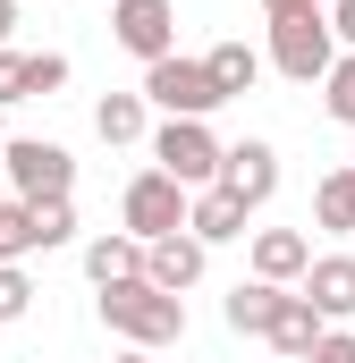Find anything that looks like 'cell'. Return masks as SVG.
<instances>
[{"label": "cell", "instance_id": "cell-4", "mask_svg": "<svg viewBox=\"0 0 355 363\" xmlns=\"http://www.w3.org/2000/svg\"><path fill=\"white\" fill-rule=\"evenodd\" d=\"M144 144H153V169H161V178H178L186 194L220 178V135H212V118H161Z\"/></svg>", "mask_w": 355, "mask_h": 363}, {"label": "cell", "instance_id": "cell-32", "mask_svg": "<svg viewBox=\"0 0 355 363\" xmlns=\"http://www.w3.org/2000/svg\"><path fill=\"white\" fill-rule=\"evenodd\" d=\"M0 144H9V135H0Z\"/></svg>", "mask_w": 355, "mask_h": 363}, {"label": "cell", "instance_id": "cell-27", "mask_svg": "<svg viewBox=\"0 0 355 363\" xmlns=\"http://www.w3.org/2000/svg\"><path fill=\"white\" fill-rule=\"evenodd\" d=\"M296 9H330V0H263V17H296Z\"/></svg>", "mask_w": 355, "mask_h": 363}, {"label": "cell", "instance_id": "cell-31", "mask_svg": "<svg viewBox=\"0 0 355 363\" xmlns=\"http://www.w3.org/2000/svg\"><path fill=\"white\" fill-rule=\"evenodd\" d=\"M17 9H26V0H17Z\"/></svg>", "mask_w": 355, "mask_h": 363}, {"label": "cell", "instance_id": "cell-30", "mask_svg": "<svg viewBox=\"0 0 355 363\" xmlns=\"http://www.w3.org/2000/svg\"><path fill=\"white\" fill-rule=\"evenodd\" d=\"M347 178H355V161H347Z\"/></svg>", "mask_w": 355, "mask_h": 363}, {"label": "cell", "instance_id": "cell-22", "mask_svg": "<svg viewBox=\"0 0 355 363\" xmlns=\"http://www.w3.org/2000/svg\"><path fill=\"white\" fill-rule=\"evenodd\" d=\"M68 85V51H26V101Z\"/></svg>", "mask_w": 355, "mask_h": 363}, {"label": "cell", "instance_id": "cell-21", "mask_svg": "<svg viewBox=\"0 0 355 363\" xmlns=\"http://www.w3.org/2000/svg\"><path fill=\"white\" fill-rule=\"evenodd\" d=\"M322 110H330L339 127H355V51L330 60V77H322Z\"/></svg>", "mask_w": 355, "mask_h": 363}, {"label": "cell", "instance_id": "cell-1", "mask_svg": "<svg viewBox=\"0 0 355 363\" xmlns=\"http://www.w3.org/2000/svg\"><path fill=\"white\" fill-rule=\"evenodd\" d=\"M93 304H102V330H119V338L144 347V355L186 338V296H161L153 279H110Z\"/></svg>", "mask_w": 355, "mask_h": 363}, {"label": "cell", "instance_id": "cell-15", "mask_svg": "<svg viewBox=\"0 0 355 363\" xmlns=\"http://www.w3.org/2000/svg\"><path fill=\"white\" fill-rule=\"evenodd\" d=\"M93 135L119 152V144H144L153 135V110H144V93H102L93 101Z\"/></svg>", "mask_w": 355, "mask_h": 363}, {"label": "cell", "instance_id": "cell-20", "mask_svg": "<svg viewBox=\"0 0 355 363\" xmlns=\"http://www.w3.org/2000/svg\"><path fill=\"white\" fill-rule=\"evenodd\" d=\"M34 254V211L17 194H0V262H26Z\"/></svg>", "mask_w": 355, "mask_h": 363}, {"label": "cell", "instance_id": "cell-9", "mask_svg": "<svg viewBox=\"0 0 355 363\" xmlns=\"http://www.w3.org/2000/svg\"><path fill=\"white\" fill-rule=\"evenodd\" d=\"M296 296H305L330 330H347V321H355V254H313L305 279H296Z\"/></svg>", "mask_w": 355, "mask_h": 363}, {"label": "cell", "instance_id": "cell-17", "mask_svg": "<svg viewBox=\"0 0 355 363\" xmlns=\"http://www.w3.org/2000/svg\"><path fill=\"white\" fill-rule=\"evenodd\" d=\"M85 279H93V287H110V279H144V245H136L127 228L93 237V245H85Z\"/></svg>", "mask_w": 355, "mask_h": 363}, {"label": "cell", "instance_id": "cell-23", "mask_svg": "<svg viewBox=\"0 0 355 363\" xmlns=\"http://www.w3.org/2000/svg\"><path fill=\"white\" fill-rule=\"evenodd\" d=\"M26 313H34V279L17 262H0V321H26Z\"/></svg>", "mask_w": 355, "mask_h": 363}, {"label": "cell", "instance_id": "cell-18", "mask_svg": "<svg viewBox=\"0 0 355 363\" xmlns=\"http://www.w3.org/2000/svg\"><path fill=\"white\" fill-rule=\"evenodd\" d=\"M313 228H330V237H355V178H347V169H330V178L313 186Z\"/></svg>", "mask_w": 355, "mask_h": 363}, {"label": "cell", "instance_id": "cell-7", "mask_svg": "<svg viewBox=\"0 0 355 363\" xmlns=\"http://www.w3.org/2000/svg\"><path fill=\"white\" fill-rule=\"evenodd\" d=\"M110 43L136 51L144 68L178 51V0H110Z\"/></svg>", "mask_w": 355, "mask_h": 363}, {"label": "cell", "instance_id": "cell-25", "mask_svg": "<svg viewBox=\"0 0 355 363\" xmlns=\"http://www.w3.org/2000/svg\"><path fill=\"white\" fill-rule=\"evenodd\" d=\"M0 101H26V51L0 43Z\"/></svg>", "mask_w": 355, "mask_h": 363}, {"label": "cell", "instance_id": "cell-28", "mask_svg": "<svg viewBox=\"0 0 355 363\" xmlns=\"http://www.w3.org/2000/svg\"><path fill=\"white\" fill-rule=\"evenodd\" d=\"M9 34H17V0H0V43H9Z\"/></svg>", "mask_w": 355, "mask_h": 363}, {"label": "cell", "instance_id": "cell-29", "mask_svg": "<svg viewBox=\"0 0 355 363\" xmlns=\"http://www.w3.org/2000/svg\"><path fill=\"white\" fill-rule=\"evenodd\" d=\"M110 363H153V355H144V347H127V355H110Z\"/></svg>", "mask_w": 355, "mask_h": 363}, {"label": "cell", "instance_id": "cell-12", "mask_svg": "<svg viewBox=\"0 0 355 363\" xmlns=\"http://www.w3.org/2000/svg\"><path fill=\"white\" fill-rule=\"evenodd\" d=\"M305 262H313V237H305V228H254V279L296 287V279H305Z\"/></svg>", "mask_w": 355, "mask_h": 363}, {"label": "cell", "instance_id": "cell-14", "mask_svg": "<svg viewBox=\"0 0 355 363\" xmlns=\"http://www.w3.org/2000/svg\"><path fill=\"white\" fill-rule=\"evenodd\" d=\"M322 330H330V321H322V313H313V304H305V296L288 287V296H279V313H271V330H263V338H271V347H279L288 363H305Z\"/></svg>", "mask_w": 355, "mask_h": 363}, {"label": "cell", "instance_id": "cell-5", "mask_svg": "<svg viewBox=\"0 0 355 363\" xmlns=\"http://www.w3.org/2000/svg\"><path fill=\"white\" fill-rule=\"evenodd\" d=\"M119 228H127L136 245L178 237V228H186V186L161 178V169H136V178H127V194H119Z\"/></svg>", "mask_w": 355, "mask_h": 363}, {"label": "cell", "instance_id": "cell-13", "mask_svg": "<svg viewBox=\"0 0 355 363\" xmlns=\"http://www.w3.org/2000/svg\"><path fill=\"white\" fill-rule=\"evenodd\" d=\"M203 77H212L220 101H246V93L263 85V51H254V43H212V51H203Z\"/></svg>", "mask_w": 355, "mask_h": 363}, {"label": "cell", "instance_id": "cell-2", "mask_svg": "<svg viewBox=\"0 0 355 363\" xmlns=\"http://www.w3.org/2000/svg\"><path fill=\"white\" fill-rule=\"evenodd\" d=\"M330 60H339V34H330V17H322V9L271 17V51H263V68H279L288 85H322V77H330Z\"/></svg>", "mask_w": 355, "mask_h": 363}, {"label": "cell", "instance_id": "cell-6", "mask_svg": "<svg viewBox=\"0 0 355 363\" xmlns=\"http://www.w3.org/2000/svg\"><path fill=\"white\" fill-rule=\"evenodd\" d=\"M144 110H161V118H212V110H220V93H212V77H203V60H153V68H144Z\"/></svg>", "mask_w": 355, "mask_h": 363}, {"label": "cell", "instance_id": "cell-19", "mask_svg": "<svg viewBox=\"0 0 355 363\" xmlns=\"http://www.w3.org/2000/svg\"><path fill=\"white\" fill-rule=\"evenodd\" d=\"M26 211H34V254H51V245H68V237H77V203H68V194L26 203Z\"/></svg>", "mask_w": 355, "mask_h": 363}, {"label": "cell", "instance_id": "cell-3", "mask_svg": "<svg viewBox=\"0 0 355 363\" xmlns=\"http://www.w3.org/2000/svg\"><path fill=\"white\" fill-rule=\"evenodd\" d=\"M0 178L17 186V203H51V194H77V152L51 144V135H9L0 144Z\"/></svg>", "mask_w": 355, "mask_h": 363}, {"label": "cell", "instance_id": "cell-10", "mask_svg": "<svg viewBox=\"0 0 355 363\" xmlns=\"http://www.w3.org/2000/svg\"><path fill=\"white\" fill-rule=\"evenodd\" d=\"M203 262H212V245H195L186 228H178V237H153V245H144V279H153L161 296H186V287L203 279Z\"/></svg>", "mask_w": 355, "mask_h": 363}, {"label": "cell", "instance_id": "cell-24", "mask_svg": "<svg viewBox=\"0 0 355 363\" xmlns=\"http://www.w3.org/2000/svg\"><path fill=\"white\" fill-rule=\"evenodd\" d=\"M305 363H355V330H322V338H313V355Z\"/></svg>", "mask_w": 355, "mask_h": 363}, {"label": "cell", "instance_id": "cell-16", "mask_svg": "<svg viewBox=\"0 0 355 363\" xmlns=\"http://www.w3.org/2000/svg\"><path fill=\"white\" fill-rule=\"evenodd\" d=\"M279 296H288V287H271V279H237V287H229V304H220V321H229L237 338H263L271 313H279Z\"/></svg>", "mask_w": 355, "mask_h": 363}, {"label": "cell", "instance_id": "cell-11", "mask_svg": "<svg viewBox=\"0 0 355 363\" xmlns=\"http://www.w3.org/2000/svg\"><path fill=\"white\" fill-rule=\"evenodd\" d=\"M246 220H254V211H246L237 194H220V186H195V194H186V237H195V245H229V237H246Z\"/></svg>", "mask_w": 355, "mask_h": 363}, {"label": "cell", "instance_id": "cell-26", "mask_svg": "<svg viewBox=\"0 0 355 363\" xmlns=\"http://www.w3.org/2000/svg\"><path fill=\"white\" fill-rule=\"evenodd\" d=\"M322 17H330V34H339V51H355V0H330Z\"/></svg>", "mask_w": 355, "mask_h": 363}, {"label": "cell", "instance_id": "cell-8", "mask_svg": "<svg viewBox=\"0 0 355 363\" xmlns=\"http://www.w3.org/2000/svg\"><path fill=\"white\" fill-rule=\"evenodd\" d=\"M220 194H237L246 211H263L271 194H279V144H263V135H246V144H220Z\"/></svg>", "mask_w": 355, "mask_h": 363}]
</instances>
